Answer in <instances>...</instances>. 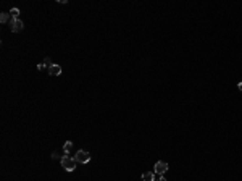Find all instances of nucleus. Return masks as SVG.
I'll return each instance as SVG.
<instances>
[{
    "label": "nucleus",
    "instance_id": "9",
    "mask_svg": "<svg viewBox=\"0 0 242 181\" xmlns=\"http://www.w3.org/2000/svg\"><path fill=\"white\" fill-rule=\"evenodd\" d=\"M18 15H19V10L18 8H12V10H10V16H12V19L18 18Z\"/></svg>",
    "mask_w": 242,
    "mask_h": 181
},
{
    "label": "nucleus",
    "instance_id": "10",
    "mask_svg": "<svg viewBox=\"0 0 242 181\" xmlns=\"http://www.w3.org/2000/svg\"><path fill=\"white\" fill-rule=\"evenodd\" d=\"M37 68H39V70H45V68H48V66L45 63H39V65H37Z\"/></svg>",
    "mask_w": 242,
    "mask_h": 181
},
{
    "label": "nucleus",
    "instance_id": "6",
    "mask_svg": "<svg viewBox=\"0 0 242 181\" xmlns=\"http://www.w3.org/2000/svg\"><path fill=\"white\" fill-rule=\"evenodd\" d=\"M142 181H155V172H145L142 175Z\"/></svg>",
    "mask_w": 242,
    "mask_h": 181
},
{
    "label": "nucleus",
    "instance_id": "2",
    "mask_svg": "<svg viewBox=\"0 0 242 181\" xmlns=\"http://www.w3.org/2000/svg\"><path fill=\"white\" fill-rule=\"evenodd\" d=\"M74 159H76V162H79V163H89V162H91V154H89L87 151L79 149V151L76 152Z\"/></svg>",
    "mask_w": 242,
    "mask_h": 181
},
{
    "label": "nucleus",
    "instance_id": "3",
    "mask_svg": "<svg viewBox=\"0 0 242 181\" xmlns=\"http://www.w3.org/2000/svg\"><path fill=\"white\" fill-rule=\"evenodd\" d=\"M153 172L157 173V175H165V173L168 172V163L166 162H157L155 163V167H153Z\"/></svg>",
    "mask_w": 242,
    "mask_h": 181
},
{
    "label": "nucleus",
    "instance_id": "4",
    "mask_svg": "<svg viewBox=\"0 0 242 181\" xmlns=\"http://www.w3.org/2000/svg\"><path fill=\"white\" fill-rule=\"evenodd\" d=\"M23 28H24V25L19 18H15L10 21V29H12L13 32H19V31H23Z\"/></svg>",
    "mask_w": 242,
    "mask_h": 181
},
{
    "label": "nucleus",
    "instance_id": "1",
    "mask_svg": "<svg viewBox=\"0 0 242 181\" xmlns=\"http://www.w3.org/2000/svg\"><path fill=\"white\" fill-rule=\"evenodd\" d=\"M60 163L66 172H74V168H76V159H71L70 155H63L60 159Z\"/></svg>",
    "mask_w": 242,
    "mask_h": 181
},
{
    "label": "nucleus",
    "instance_id": "7",
    "mask_svg": "<svg viewBox=\"0 0 242 181\" xmlns=\"http://www.w3.org/2000/svg\"><path fill=\"white\" fill-rule=\"evenodd\" d=\"M71 149H73V142L71 141H66V142H65V146H63V152L65 154H70Z\"/></svg>",
    "mask_w": 242,
    "mask_h": 181
},
{
    "label": "nucleus",
    "instance_id": "12",
    "mask_svg": "<svg viewBox=\"0 0 242 181\" xmlns=\"http://www.w3.org/2000/svg\"><path fill=\"white\" fill-rule=\"evenodd\" d=\"M237 87H239V91H242V81H241L239 84H237Z\"/></svg>",
    "mask_w": 242,
    "mask_h": 181
},
{
    "label": "nucleus",
    "instance_id": "5",
    "mask_svg": "<svg viewBox=\"0 0 242 181\" xmlns=\"http://www.w3.org/2000/svg\"><path fill=\"white\" fill-rule=\"evenodd\" d=\"M47 70H48V74H52V76H60V74H61V66H60V65L52 63Z\"/></svg>",
    "mask_w": 242,
    "mask_h": 181
},
{
    "label": "nucleus",
    "instance_id": "8",
    "mask_svg": "<svg viewBox=\"0 0 242 181\" xmlns=\"http://www.w3.org/2000/svg\"><path fill=\"white\" fill-rule=\"evenodd\" d=\"M10 19V13H0V23H6Z\"/></svg>",
    "mask_w": 242,
    "mask_h": 181
},
{
    "label": "nucleus",
    "instance_id": "11",
    "mask_svg": "<svg viewBox=\"0 0 242 181\" xmlns=\"http://www.w3.org/2000/svg\"><path fill=\"white\" fill-rule=\"evenodd\" d=\"M158 181H166V180H165V175H161V176H160V180H158Z\"/></svg>",
    "mask_w": 242,
    "mask_h": 181
}]
</instances>
